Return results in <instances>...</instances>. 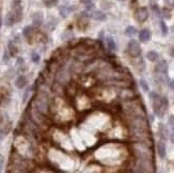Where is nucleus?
Returning a JSON list of instances; mask_svg holds the SVG:
<instances>
[{
    "label": "nucleus",
    "mask_w": 174,
    "mask_h": 173,
    "mask_svg": "<svg viewBox=\"0 0 174 173\" xmlns=\"http://www.w3.org/2000/svg\"><path fill=\"white\" fill-rule=\"evenodd\" d=\"M3 164H4V158H3V156H2V155H0V172H1V171H2Z\"/></svg>",
    "instance_id": "27"
},
{
    "label": "nucleus",
    "mask_w": 174,
    "mask_h": 173,
    "mask_svg": "<svg viewBox=\"0 0 174 173\" xmlns=\"http://www.w3.org/2000/svg\"><path fill=\"white\" fill-rule=\"evenodd\" d=\"M158 134H159V137H160V139L166 141V140H168L169 138V132H168V128L165 126V124L160 123L158 126Z\"/></svg>",
    "instance_id": "10"
},
{
    "label": "nucleus",
    "mask_w": 174,
    "mask_h": 173,
    "mask_svg": "<svg viewBox=\"0 0 174 173\" xmlns=\"http://www.w3.org/2000/svg\"><path fill=\"white\" fill-rule=\"evenodd\" d=\"M80 1L82 3H84L86 6H87V4H89V3H91V0H80Z\"/></svg>",
    "instance_id": "29"
},
{
    "label": "nucleus",
    "mask_w": 174,
    "mask_h": 173,
    "mask_svg": "<svg viewBox=\"0 0 174 173\" xmlns=\"http://www.w3.org/2000/svg\"><path fill=\"white\" fill-rule=\"evenodd\" d=\"M89 17L94 19V20H97V22H104L107 16H106V14L103 11H100V10H92V11H90Z\"/></svg>",
    "instance_id": "4"
},
{
    "label": "nucleus",
    "mask_w": 174,
    "mask_h": 173,
    "mask_svg": "<svg viewBox=\"0 0 174 173\" xmlns=\"http://www.w3.org/2000/svg\"><path fill=\"white\" fill-rule=\"evenodd\" d=\"M8 49H9V53L11 55V57H16L17 53H18V48L16 47L15 45V41L10 40L8 42Z\"/></svg>",
    "instance_id": "12"
},
{
    "label": "nucleus",
    "mask_w": 174,
    "mask_h": 173,
    "mask_svg": "<svg viewBox=\"0 0 174 173\" xmlns=\"http://www.w3.org/2000/svg\"><path fill=\"white\" fill-rule=\"evenodd\" d=\"M161 15L162 17H165V18H171V11L169 9H163L161 11Z\"/></svg>",
    "instance_id": "23"
},
{
    "label": "nucleus",
    "mask_w": 174,
    "mask_h": 173,
    "mask_svg": "<svg viewBox=\"0 0 174 173\" xmlns=\"http://www.w3.org/2000/svg\"><path fill=\"white\" fill-rule=\"evenodd\" d=\"M60 14L63 16V17H66V16L69 15V13L72 11V9H69L67 6H60Z\"/></svg>",
    "instance_id": "20"
},
{
    "label": "nucleus",
    "mask_w": 174,
    "mask_h": 173,
    "mask_svg": "<svg viewBox=\"0 0 174 173\" xmlns=\"http://www.w3.org/2000/svg\"><path fill=\"white\" fill-rule=\"evenodd\" d=\"M44 22V15L42 12H35L32 14V24L34 27H40Z\"/></svg>",
    "instance_id": "7"
},
{
    "label": "nucleus",
    "mask_w": 174,
    "mask_h": 173,
    "mask_svg": "<svg viewBox=\"0 0 174 173\" xmlns=\"http://www.w3.org/2000/svg\"><path fill=\"white\" fill-rule=\"evenodd\" d=\"M105 42H106V46L107 48L110 50H115L116 49V44H115L114 40L111 35H108V37H105Z\"/></svg>",
    "instance_id": "14"
},
{
    "label": "nucleus",
    "mask_w": 174,
    "mask_h": 173,
    "mask_svg": "<svg viewBox=\"0 0 174 173\" xmlns=\"http://www.w3.org/2000/svg\"><path fill=\"white\" fill-rule=\"evenodd\" d=\"M1 26H2V18H1V16H0V28H1Z\"/></svg>",
    "instance_id": "31"
},
{
    "label": "nucleus",
    "mask_w": 174,
    "mask_h": 173,
    "mask_svg": "<svg viewBox=\"0 0 174 173\" xmlns=\"http://www.w3.org/2000/svg\"><path fill=\"white\" fill-rule=\"evenodd\" d=\"M28 84V79L25 75H19L18 77L15 79V86L17 89H24Z\"/></svg>",
    "instance_id": "9"
},
{
    "label": "nucleus",
    "mask_w": 174,
    "mask_h": 173,
    "mask_svg": "<svg viewBox=\"0 0 174 173\" xmlns=\"http://www.w3.org/2000/svg\"><path fill=\"white\" fill-rule=\"evenodd\" d=\"M156 148H157V154L160 158L166 157V153H167V148H166V144L163 142V140H160L156 144Z\"/></svg>",
    "instance_id": "8"
},
{
    "label": "nucleus",
    "mask_w": 174,
    "mask_h": 173,
    "mask_svg": "<svg viewBox=\"0 0 174 173\" xmlns=\"http://www.w3.org/2000/svg\"><path fill=\"white\" fill-rule=\"evenodd\" d=\"M24 63H25V61H24V59L18 58V59H17V62H16V65H17L18 68H22V65H24Z\"/></svg>",
    "instance_id": "26"
},
{
    "label": "nucleus",
    "mask_w": 174,
    "mask_h": 173,
    "mask_svg": "<svg viewBox=\"0 0 174 173\" xmlns=\"http://www.w3.org/2000/svg\"><path fill=\"white\" fill-rule=\"evenodd\" d=\"M43 2L47 8H53V6H56L58 4L59 0H43Z\"/></svg>",
    "instance_id": "19"
},
{
    "label": "nucleus",
    "mask_w": 174,
    "mask_h": 173,
    "mask_svg": "<svg viewBox=\"0 0 174 173\" xmlns=\"http://www.w3.org/2000/svg\"><path fill=\"white\" fill-rule=\"evenodd\" d=\"M170 139H171L172 143L174 144V134H171V136H170Z\"/></svg>",
    "instance_id": "30"
},
{
    "label": "nucleus",
    "mask_w": 174,
    "mask_h": 173,
    "mask_svg": "<svg viewBox=\"0 0 174 173\" xmlns=\"http://www.w3.org/2000/svg\"><path fill=\"white\" fill-rule=\"evenodd\" d=\"M139 40L142 42V43H146L151 40V31L149 29H143V30L140 31L139 33Z\"/></svg>",
    "instance_id": "11"
},
{
    "label": "nucleus",
    "mask_w": 174,
    "mask_h": 173,
    "mask_svg": "<svg viewBox=\"0 0 174 173\" xmlns=\"http://www.w3.org/2000/svg\"><path fill=\"white\" fill-rule=\"evenodd\" d=\"M139 84H140V86H141V89H142V91H144V92H149V84H147V82H146L144 79H141Z\"/></svg>",
    "instance_id": "21"
},
{
    "label": "nucleus",
    "mask_w": 174,
    "mask_h": 173,
    "mask_svg": "<svg viewBox=\"0 0 174 173\" xmlns=\"http://www.w3.org/2000/svg\"><path fill=\"white\" fill-rule=\"evenodd\" d=\"M146 58H147V60L151 62H155L158 60L159 58V55L157 51H155V50H149V51H147V53H146Z\"/></svg>",
    "instance_id": "15"
},
{
    "label": "nucleus",
    "mask_w": 174,
    "mask_h": 173,
    "mask_svg": "<svg viewBox=\"0 0 174 173\" xmlns=\"http://www.w3.org/2000/svg\"><path fill=\"white\" fill-rule=\"evenodd\" d=\"M169 86H170L172 90H174V79L170 80V82H169Z\"/></svg>",
    "instance_id": "28"
},
{
    "label": "nucleus",
    "mask_w": 174,
    "mask_h": 173,
    "mask_svg": "<svg viewBox=\"0 0 174 173\" xmlns=\"http://www.w3.org/2000/svg\"><path fill=\"white\" fill-rule=\"evenodd\" d=\"M134 17L138 23L142 24V23L146 22V19L149 18V11H147V9H146L145 6L138 8V9L135 11Z\"/></svg>",
    "instance_id": "3"
},
{
    "label": "nucleus",
    "mask_w": 174,
    "mask_h": 173,
    "mask_svg": "<svg viewBox=\"0 0 174 173\" xmlns=\"http://www.w3.org/2000/svg\"><path fill=\"white\" fill-rule=\"evenodd\" d=\"M34 26H26L25 28L22 29V35L25 39L29 41V39H31V37L33 35L34 33V28H33Z\"/></svg>",
    "instance_id": "13"
},
{
    "label": "nucleus",
    "mask_w": 174,
    "mask_h": 173,
    "mask_svg": "<svg viewBox=\"0 0 174 173\" xmlns=\"http://www.w3.org/2000/svg\"><path fill=\"white\" fill-rule=\"evenodd\" d=\"M118 1H125V0H118Z\"/></svg>",
    "instance_id": "33"
},
{
    "label": "nucleus",
    "mask_w": 174,
    "mask_h": 173,
    "mask_svg": "<svg viewBox=\"0 0 174 173\" xmlns=\"http://www.w3.org/2000/svg\"><path fill=\"white\" fill-rule=\"evenodd\" d=\"M169 124H170V126H171L172 130H173L174 133V115H171V117H169Z\"/></svg>",
    "instance_id": "25"
},
{
    "label": "nucleus",
    "mask_w": 174,
    "mask_h": 173,
    "mask_svg": "<svg viewBox=\"0 0 174 173\" xmlns=\"http://www.w3.org/2000/svg\"><path fill=\"white\" fill-rule=\"evenodd\" d=\"M29 94H30V89L27 88V89L25 90V92H24V95H22V103H24V104L27 102V99H28L29 97Z\"/></svg>",
    "instance_id": "24"
},
{
    "label": "nucleus",
    "mask_w": 174,
    "mask_h": 173,
    "mask_svg": "<svg viewBox=\"0 0 174 173\" xmlns=\"http://www.w3.org/2000/svg\"><path fill=\"white\" fill-rule=\"evenodd\" d=\"M126 51L133 58H138V57L141 56V53H142L141 46H140V44L136 40H130L128 42Z\"/></svg>",
    "instance_id": "2"
},
{
    "label": "nucleus",
    "mask_w": 174,
    "mask_h": 173,
    "mask_svg": "<svg viewBox=\"0 0 174 173\" xmlns=\"http://www.w3.org/2000/svg\"><path fill=\"white\" fill-rule=\"evenodd\" d=\"M16 17L15 15H14V12H9L6 13V17H4V19H3V24H4V26L6 27H8V28H11V27H13L14 26V24H16Z\"/></svg>",
    "instance_id": "5"
},
{
    "label": "nucleus",
    "mask_w": 174,
    "mask_h": 173,
    "mask_svg": "<svg viewBox=\"0 0 174 173\" xmlns=\"http://www.w3.org/2000/svg\"><path fill=\"white\" fill-rule=\"evenodd\" d=\"M10 59H11V55H10V53H9V49H8V48H6V49L3 50V53H2V61H3V63L8 64V63L10 62Z\"/></svg>",
    "instance_id": "17"
},
{
    "label": "nucleus",
    "mask_w": 174,
    "mask_h": 173,
    "mask_svg": "<svg viewBox=\"0 0 174 173\" xmlns=\"http://www.w3.org/2000/svg\"><path fill=\"white\" fill-rule=\"evenodd\" d=\"M1 142H2V136L0 135V144H1Z\"/></svg>",
    "instance_id": "32"
},
{
    "label": "nucleus",
    "mask_w": 174,
    "mask_h": 173,
    "mask_svg": "<svg viewBox=\"0 0 174 173\" xmlns=\"http://www.w3.org/2000/svg\"><path fill=\"white\" fill-rule=\"evenodd\" d=\"M149 98L152 101V106H153L154 113H155L157 117H162L169 108V102H168L167 96L160 97L157 93L151 92L149 93Z\"/></svg>",
    "instance_id": "1"
},
{
    "label": "nucleus",
    "mask_w": 174,
    "mask_h": 173,
    "mask_svg": "<svg viewBox=\"0 0 174 173\" xmlns=\"http://www.w3.org/2000/svg\"><path fill=\"white\" fill-rule=\"evenodd\" d=\"M155 72L157 74L167 75V73H168V64H167L166 60H161V61H159L158 63L156 64Z\"/></svg>",
    "instance_id": "6"
},
{
    "label": "nucleus",
    "mask_w": 174,
    "mask_h": 173,
    "mask_svg": "<svg viewBox=\"0 0 174 173\" xmlns=\"http://www.w3.org/2000/svg\"><path fill=\"white\" fill-rule=\"evenodd\" d=\"M30 58H31V61L33 62V63H39L40 62V55L37 53H35V51H32L31 55H30Z\"/></svg>",
    "instance_id": "22"
},
{
    "label": "nucleus",
    "mask_w": 174,
    "mask_h": 173,
    "mask_svg": "<svg viewBox=\"0 0 174 173\" xmlns=\"http://www.w3.org/2000/svg\"><path fill=\"white\" fill-rule=\"evenodd\" d=\"M159 26H160V30H161V33L162 35H167L168 34V26H167V24L165 23V20H160L159 22Z\"/></svg>",
    "instance_id": "18"
},
{
    "label": "nucleus",
    "mask_w": 174,
    "mask_h": 173,
    "mask_svg": "<svg viewBox=\"0 0 174 173\" xmlns=\"http://www.w3.org/2000/svg\"><path fill=\"white\" fill-rule=\"evenodd\" d=\"M125 35L128 37H134L137 34V29L135 28L134 26H128L127 28L125 29Z\"/></svg>",
    "instance_id": "16"
}]
</instances>
